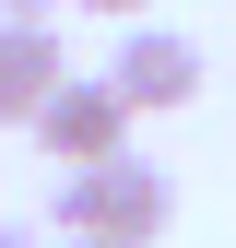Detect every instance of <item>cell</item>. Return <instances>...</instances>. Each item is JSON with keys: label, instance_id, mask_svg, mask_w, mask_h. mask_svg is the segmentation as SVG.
<instances>
[{"label": "cell", "instance_id": "cell-1", "mask_svg": "<svg viewBox=\"0 0 236 248\" xmlns=\"http://www.w3.org/2000/svg\"><path fill=\"white\" fill-rule=\"evenodd\" d=\"M177 225L165 166L118 154V166H59V236H106V248H154Z\"/></svg>", "mask_w": 236, "mask_h": 248}, {"label": "cell", "instance_id": "cell-2", "mask_svg": "<svg viewBox=\"0 0 236 248\" xmlns=\"http://www.w3.org/2000/svg\"><path fill=\"white\" fill-rule=\"evenodd\" d=\"M130 95L118 83H59L47 95V118H36V142H47V166H118L130 154Z\"/></svg>", "mask_w": 236, "mask_h": 248}, {"label": "cell", "instance_id": "cell-3", "mask_svg": "<svg viewBox=\"0 0 236 248\" xmlns=\"http://www.w3.org/2000/svg\"><path fill=\"white\" fill-rule=\"evenodd\" d=\"M106 83H118L130 107H154V118H165V107H189V95H201V36H177V24H130Z\"/></svg>", "mask_w": 236, "mask_h": 248}, {"label": "cell", "instance_id": "cell-4", "mask_svg": "<svg viewBox=\"0 0 236 248\" xmlns=\"http://www.w3.org/2000/svg\"><path fill=\"white\" fill-rule=\"evenodd\" d=\"M59 83H71V59H59V24H0V130H36Z\"/></svg>", "mask_w": 236, "mask_h": 248}, {"label": "cell", "instance_id": "cell-5", "mask_svg": "<svg viewBox=\"0 0 236 248\" xmlns=\"http://www.w3.org/2000/svg\"><path fill=\"white\" fill-rule=\"evenodd\" d=\"M59 12V0H0V24H47Z\"/></svg>", "mask_w": 236, "mask_h": 248}, {"label": "cell", "instance_id": "cell-6", "mask_svg": "<svg viewBox=\"0 0 236 248\" xmlns=\"http://www.w3.org/2000/svg\"><path fill=\"white\" fill-rule=\"evenodd\" d=\"M83 12H118V24H142V12H154V0H83Z\"/></svg>", "mask_w": 236, "mask_h": 248}, {"label": "cell", "instance_id": "cell-7", "mask_svg": "<svg viewBox=\"0 0 236 248\" xmlns=\"http://www.w3.org/2000/svg\"><path fill=\"white\" fill-rule=\"evenodd\" d=\"M0 248H36V236H12V225H0Z\"/></svg>", "mask_w": 236, "mask_h": 248}, {"label": "cell", "instance_id": "cell-8", "mask_svg": "<svg viewBox=\"0 0 236 248\" xmlns=\"http://www.w3.org/2000/svg\"><path fill=\"white\" fill-rule=\"evenodd\" d=\"M59 248H106V236H59Z\"/></svg>", "mask_w": 236, "mask_h": 248}]
</instances>
